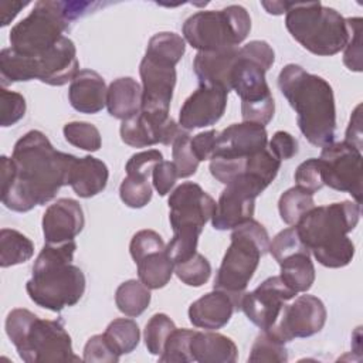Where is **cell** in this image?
<instances>
[{
	"mask_svg": "<svg viewBox=\"0 0 363 363\" xmlns=\"http://www.w3.org/2000/svg\"><path fill=\"white\" fill-rule=\"evenodd\" d=\"M121 200L130 208H142L152 200L149 179L126 176L119 186Z\"/></svg>",
	"mask_w": 363,
	"mask_h": 363,
	"instance_id": "cell-40",
	"label": "cell"
},
{
	"mask_svg": "<svg viewBox=\"0 0 363 363\" xmlns=\"http://www.w3.org/2000/svg\"><path fill=\"white\" fill-rule=\"evenodd\" d=\"M174 274L183 284L197 288L208 281L211 275V265L204 255L196 252L186 261L176 264Z\"/></svg>",
	"mask_w": 363,
	"mask_h": 363,
	"instance_id": "cell-37",
	"label": "cell"
},
{
	"mask_svg": "<svg viewBox=\"0 0 363 363\" xmlns=\"http://www.w3.org/2000/svg\"><path fill=\"white\" fill-rule=\"evenodd\" d=\"M228 92L220 86L200 85L182 105L179 125L184 130L216 125L224 115Z\"/></svg>",
	"mask_w": 363,
	"mask_h": 363,
	"instance_id": "cell-19",
	"label": "cell"
},
{
	"mask_svg": "<svg viewBox=\"0 0 363 363\" xmlns=\"http://www.w3.org/2000/svg\"><path fill=\"white\" fill-rule=\"evenodd\" d=\"M268 251L271 252V255L275 258L277 262H281L282 259L288 258L289 255L292 254H296V252H301V251H308L311 252L305 245L303 242L301 241L295 227H289V228H285L282 231H279L274 238L272 241H269V247H268Z\"/></svg>",
	"mask_w": 363,
	"mask_h": 363,
	"instance_id": "cell-43",
	"label": "cell"
},
{
	"mask_svg": "<svg viewBox=\"0 0 363 363\" xmlns=\"http://www.w3.org/2000/svg\"><path fill=\"white\" fill-rule=\"evenodd\" d=\"M196 330L174 329L166 340L164 349L159 356L163 363H189L193 362L190 353V340Z\"/></svg>",
	"mask_w": 363,
	"mask_h": 363,
	"instance_id": "cell-38",
	"label": "cell"
},
{
	"mask_svg": "<svg viewBox=\"0 0 363 363\" xmlns=\"http://www.w3.org/2000/svg\"><path fill=\"white\" fill-rule=\"evenodd\" d=\"M28 3L24 1H1L0 3V17H1V27H6L17 14L21 9H24Z\"/></svg>",
	"mask_w": 363,
	"mask_h": 363,
	"instance_id": "cell-54",
	"label": "cell"
},
{
	"mask_svg": "<svg viewBox=\"0 0 363 363\" xmlns=\"http://www.w3.org/2000/svg\"><path fill=\"white\" fill-rule=\"evenodd\" d=\"M176 329L174 322L166 313H155L145 328V345L150 354L160 356L167 337Z\"/></svg>",
	"mask_w": 363,
	"mask_h": 363,
	"instance_id": "cell-35",
	"label": "cell"
},
{
	"mask_svg": "<svg viewBox=\"0 0 363 363\" xmlns=\"http://www.w3.org/2000/svg\"><path fill=\"white\" fill-rule=\"evenodd\" d=\"M230 238L214 279V289L242 298L261 257L268 251L269 235L261 223L251 218L235 227Z\"/></svg>",
	"mask_w": 363,
	"mask_h": 363,
	"instance_id": "cell-8",
	"label": "cell"
},
{
	"mask_svg": "<svg viewBox=\"0 0 363 363\" xmlns=\"http://www.w3.org/2000/svg\"><path fill=\"white\" fill-rule=\"evenodd\" d=\"M174 272V264L166 250L153 252L138 262L139 281L149 289H159L169 284Z\"/></svg>",
	"mask_w": 363,
	"mask_h": 363,
	"instance_id": "cell-29",
	"label": "cell"
},
{
	"mask_svg": "<svg viewBox=\"0 0 363 363\" xmlns=\"http://www.w3.org/2000/svg\"><path fill=\"white\" fill-rule=\"evenodd\" d=\"M96 6L98 3L89 1L40 0L31 13L11 28V48L26 57H38L64 37L72 21Z\"/></svg>",
	"mask_w": 363,
	"mask_h": 363,
	"instance_id": "cell-6",
	"label": "cell"
},
{
	"mask_svg": "<svg viewBox=\"0 0 363 363\" xmlns=\"http://www.w3.org/2000/svg\"><path fill=\"white\" fill-rule=\"evenodd\" d=\"M186 51V41L182 35L170 31L155 34L146 47V54L176 65Z\"/></svg>",
	"mask_w": 363,
	"mask_h": 363,
	"instance_id": "cell-34",
	"label": "cell"
},
{
	"mask_svg": "<svg viewBox=\"0 0 363 363\" xmlns=\"http://www.w3.org/2000/svg\"><path fill=\"white\" fill-rule=\"evenodd\" d=\"M75 250L74 240L44 244L34 261L33 275L26 284V291L34 303L61 312L79 302L85 292V275L72 264Z\"/></svg>",
	"mask_w": 363,
	"mask_h": 363,
	"instance_id": "cell-4",
	"label": "cell"
},
{
	"mask_svg": "<svg viewBox=\"0 0 363 363\" xmlns=\"http://www.w3.org/2000/svg\"><path fill=\"white\" fill-rule=\"evenodd\" d=\"M313 207V193L299 186H294L284 191L278 201V211L281 220L288 225H295L299 218Z\"/></svg>",
	"mask_w": 363,
	"mask_h": 363,
	"instance_id": "cell-33",
	"label": "cell"
},
{
	"mask_svg": "<svg viewBox=\"0 0 363 363\" xmlns=\"http://www.w3.org/2000/svg\"><path fill=\"white\" fill-rule=\"evenodd\" d=\"M238 47L216 51H199L193 61V69L200 85L220 86L231 91V71L238 58Z\"/></svg>",
	"mask_w": 363,
	"mask_h": 363,
	"instance_id": "cell-23",
	"label": "cell"
},
{
	"mask_svg": "<svg viewBox=\"0 0 363 363\" xmlns=\"http://www.w3.org/2000/svg\"><path fill=\"white\" fill-rule=\"evenodd\" d=\"M34 254V244L14 228L0 231V267L9 268L28 261Z\"/></svg>",
	"mask_w": 363,
	"mask_h": 363,
	"instance_id": "cell-30",
	"label": "cell"
},
{
	"mask_svg": "<svg viewBox=\"0 0 363 363\" xmlns=\"http://www.w3.org/2000/svg\"><path fill=\"white\" fill-rule=\"evenodd\" d=\"M296 292L291 289L279 275L267 278L254 291L244 292L240 309L259 329H269L279 318L285 302L295 298Z\"/></svg>",
	"mask_w": 363,
	"mask_h": 363,
	"instance_id": "cell-16",
	"label": "cell"
},
{
	"mask_svg": "<svg viewBox=\"0 0 363 363\" xmlns=\"http://www.w3.org/2000/svg\"><path fill=\"white\" fill-rule=\"evenodd\" d=\"M217 135H218L217 130L210 129V130H206V132H200L194 138L190 139L191 150H193L194 156L199 159V162L213 159L214 150H216Z\"/></svg>",
	"mask_w": 363,
	"mask_h": 363,
	"instance_id": "cell-52",
	"label": "cell"
},
{
	"mask_svg": "<svg viewBox=\"0 0 363 363\" xmlns=\"http://www.w3.org/2000/svg\"><path fill=\"white\" fill-rule=\"evenodd\" d=\"M360 108L362 105H357L352 118H350V122H349V126H347V130H346V138H345V142L354 146L356 149L362 150V119H360Z\"/></svg>",
	"mask_w": 363,
	"mask_h": 363,
	"instance_id": "cell-53",
	"label": "cell"
},
{
	"mask_svg": "<svg viewBox=\"0 0 363 363\" xmlns=\"http://www.w3.org/2000/svg\"><path fill=\"white\" fill-rule=\"evenodd\" d=\"M326 316V308L318 296L301 295L291 305L284 306L281 319L267 332L282 343L295 337H309L323 329Z\"/></svg>",
	"mask_w": 363,
	"mask_h": 363,
	"instance_id": "cell-14",
	"label": "cell"
},
{
	"mask_svg": "<svg viewBox=\"0 0 363 363\" xmlns=\"http://www.w3.org/2000/svg\"><path fill=\"white\" fill-rule=\"evenodd\" d=\"M115 303L123 315L136 318L147 309L150 303V291L140 281H125L116 288Z\"/></svg>",
	"mask_w": 363,
	"mask_h": 363,
	"instance_id": "cell-31",
	"label": "cell"
},
{
	"mask_svg": "<svg viewBox=\"0 0 363 363\" xmlns=\"http://www.w3.org/2000/svg\"><path fill=\"white\" fill-rule=\"evenodd\" d=\"M281 267V279L296 294L306 292L315 282V267L311 261V252L301 251L278 262Z\"/></svg>",
	"mask_w": 363,
	"mask_h": 363,
	"instance_id": "cell-28",
	"label": "cell"
},
{
	"mask_svg": "<svg viewBox=\"0 0 363 363\" xmlns=\"http://www.w3.org/2000/svg\"><path fill=\"white\" fill-rule=\"evenodd\" d=\"M285 26L305 50L320 57L340 52L349 38L346 18L320 1L291 3Z\"/></svg>",
	"mask_w": 363,
	"mask_h": 363,
	"instance_id": "cell-7",
	"label": "cell"
},
{
	"mask_svg": "<svg viewBox=\"0 0 363 363\" xmlns=\"http://www.w3.org/2000/svg\"><path fill=\"white\" fill-rule=\"evenodd\" d=\"M26 58L30 81L40 79L52 86H62L71 82L79 68L75 44L65 35L41 55Z\"/></svg>",
	"mask_w": 363,
	"mask_h": 363,
	"instance_id": "cell-17",
	"label": "cell"
},
{
	"mask_svg": "<svg viewBox=\"0 0 363 363\" xmlns=\"http://www.w3.org/2000/svg\"><path fill=\"white\" fill-rule=\"evenodd\" d=\"M251 30V18L242 6L197 11L183 24L184 40L199 51H216L240 45Z\"/></svg>",
	"mask_w": 363,
	"mask_h": 363,
	"instance_id": "cell-9",
	"label": "cell"
},
{
	"mask_svg": "<svg viewBox=\"0 0 363 363\" xmlns=\"http://www.w3.org/2000/svg\"><path fill=\"white\" fill-rule=\"evenodd\" d=\"M11 160L16 172L9 187L1 190V201L13 211L27 213L51 201L69 184L77 157L55 150L43 132L30 130L16 142Z\"/></svg>",
	"mask_w": 363,
	"mask_h": 363,
	"instance_id": "cell-1",
	"label": "cell"
},
{
	"mask_svg": "<svg viewBox=\"0 0 363 363\" xmlns=\"http://www.w3.org/2000/svg\"><path fill=\"white\" fill-rule=\"evenodd\" d=\"M278 88L296 113L302 135L313 146H326L336 133L333 89L326 79L288 64L278 75Z\"/></svg>",
	"mask_w": 363,
	"mask_h": 363,
	"instance_id": "cell-2",
	"label": "cell"
},
{
	"mask_svg": "<svg viewBox=\"0 0 363 363\" xmlns=\"http://www.w3.org/2000/svg\"><path fill=\"white\" fill-rule=\"evenodd\" d=\"M106 92L105 81L96 71L81 69L71 81L68 99L75 111L92 115L106 106Z\"/></svg>",
	"mask_w": 363,
	"mask_h": 363,
	"instance_id": "cell-24",
	"label": "cell"
},
{
	"mask_svg": "<svg viewBox=\"0 0 363 363\" xmlns=\"http://www.w3.org/2000/svg\"><path fill=\"white\" fill-rule=\"evenodd\" d=\"M288 360L285 343L279 342L267 330H262L252 343L248 362H277L284 363Z\"/></svg>",
	"mask_w": 363,
	"mask_h": 363,
	"instance_id": "cell-39",
	"label": "cell"
},
{
	"mask_svg": "<svg viewBox=\"0 0 363 363\" xmlns=\"http://www.w3.org/2000/svg\"><path fill=\"white\" fill-rule=\"evenodd\" d=\"M240 52L244 57L261 65L265 71H268L275 61V52L272 47L267 41H261V40H254L247 43L244 47L240 48Z\"/></svg>",
	"mask_w": 363,
	"mask_h": 363,
	"instance_id": "cell-50",
	"label": "cell"
},
{
	"mask_svg": "<svg viewBox=\"0 0 363 363\" xmlns=\"http://www.w3.org/2000/svg\"><path fill=\"white\" fill-rule=\"evenodd\" d=\"M62 133L68 143L86 152H96L102 145L98 128L88 122H68L64 125Z\"/></svg>",
	"mask_w": 363,
	"mask_h": 363,
	"instance_id": "cell-36",
	"label": "cell"
},
{
	"mask_svg": "<svg viewBox=\"0 0 363 363\" xmlns=\"http://www.w3.org/2000/svg\"><path fill=\"white\" fill-rule=\"evenodd\" d=\"M84 362L88 363H116L119 356L111 349L102 335H94L88 339L84 347Z\"/></svg>",
	"mask_w": 363,
	"mask_h": 363,
	"instance_id": "cell-48",
	"label": "cell"
},
{
	"mask_svg": "<svg viewBox=\"0 0 363 363\" xmlns=\"http://www.w3.org/2000/svg\"><path fill=\"white\" fill-rule=\"evenodd\" d=\"M162 160H163V155L156 149H149V150L135 153L130 156V159L125 166L126 176L149 179L155 166Z\"/></svg>",
	"mask_w": 363,
	"mask_h": 363,
	"instance_id": "cell-46",
	"label": "cell"
},
{
	"mask_svg": "<svg viewBox=\"0 0 363 363\" xmlns=\"http://www.w3.org/2000/svg\"><path fill=\"white\" fill-rule=\"evenodd\" d=\"M104 337L111 349L121 357L136 349L140 339L139 326L133 319L118 318L113 319L105 329Z\"/></svg>",
	"mask_w": 363,
	"mask_h": 363,
	"instance_id": "cell-32",
	"label": "cell"
},
{
	"mask_svg": "<svg viewBox=\"0 0 363 363\" xmlns=\"http://www.w3.org/2000/svg\"><path fill=\"white\" fill-rule=\"evenodd\" d=\"M268 146L265 126L241 122L233 123L218 132L213 157H247L264 150Z\"/></svg>",
	"mask_w": 363,
	"mask_h": 363,
	"instance_id": "cell-20",
	"label": "cell"
},
{
	"mask_svg": "<svg viewBox=\"0 0 363 363\" xmlns=\"http://www.w3.org/2000/svg\"><path fill=\"white\" fill-rule=\"evenodd\" d=\"M323 186L349 193L357 204L362 203V150L343 142L323 146L320 156Z\"/></svg>",
	"mask_w": 363,
	"mask_h": 363,
	"instance_id": "cell-12",
	"label": "cell"
},
{
	"mask_svg": "<svg viewBox=\"0 0 363 363\" xmlns=\"http://www.w3.org/2000/svg\"><path fill=\"white\" fill-rule=\"evenodd\" d=\"M265 69L238 50V58L233 67L231 89L241 98L242 122L268 125L274 118L275 104L265 79Z\"/></svg>",
	"mask_w": 363,
	"mask_h": 363,
	"instance_id": "cell-10",
	"label": "cell"
},
{
	"mask_svg": "<svg viewBox=\"0 0 363 363\" xmlns=\"http://www.w3.org/2000/svg\"><path fill=\"white\" fill-rule=\"evenodd\" d=\"M106 108L111 116L125 121L142 108V86L132 77H122L111 82L106 92Z\"/></svg>",
	"mask_w": 363,
	"mask_h": 363,
	"instance_id": "cell-27",
	"label": "cell"
},
{
	"mask_svg": "<svg viewBox=\"0 0 363 363\" xmlns=\"http://www.w3.org/2000/svg\"><path fill=\"white\" fill-rule=\"evenodd\" d=\"M6 333L26 363L79 362L61 319H40L28 309L16 308L6 318Z\"/></svg>",
	"mask_w": 363,
	"mask_h": 363,
	"instance_id": "cell-5",
	"label": "cell"
},
{
	"mask_svg": "<svg viewBox=\"0 0 363 363\" xmlns=\"http://www.w3.org/2000/svg\"><path fill=\"white\" fill-rule=\"evenodd\" d=\"M41 224L45 242L58 244L74 240L85 224L82 207L77 200L58 199L47 207Z\"/></svg>",
	"mask_w": 363,
	"mask_h": 363,
	"instance_id": "cell-21",
	"label": "cell"
},
{
	"mask_svg": "<svg viewBox=\"0 0 363 363\" xmlns=\"http://www.w3.org/2000/svg\"><path fill=\"white\" fill-rule=\"evenodd\" d=\"M261 6L267 10V13L279 16L288 11V9L291 7V1H261Z\"/></svg>",
	"mask_w": 363,
	"mask_h": 363,
	"instance_id": "cell-55",
	"label": "cell"
},
{
	"mask_svg": "<svg viewBox=\"0 0 363 363\" xmlns=\"http://www.w3.org/2000/svg\"><path fill=\"white\" fill-rule=\"evenodd\" d=\"M193 362L199 363H234L238 357L235 343L217 332H194L190 340Z\"/></svg>",
	"mask_w": 363,
	"mask_h": 363,
	"instance_id": "cell-26",
	"label": "cell"
},
{
	"mask_svg": "<svg viewBox=\"0 0 363 363\" xmlns=\"http://www.w3.org/2000/svg\"><path fill=\"white\" fill-rule=\"evenodd\" d=\"M268 149L272 152V155L282 160L292 159L298 153V140L285 130H278L272 135Z\"/></svg>",
	"mask_w": 363,
	"mask_h": 363,
	"instance_id": "cell-51",
	"label": "cell"
},
{
	"mask_svg": "<svg viewBox=\"0 0 363 363\" xmlns=\"http://www.w3.org/2000/svg\"><path fill=\"white\" fill-rule=\"evenodd\" d=\"M190 139V133L186 132L182 136H179L172 145L173 163L177 170V176L182 179L193 176L197 172L200 163L191 150Z\"/></svg>",
	"mask_w": 363,
	"mask_h": 363,
	"instance_id": "cell-41",
	"label": "cell"
},
{
	"mask_svg": "<svg viewBox=\"0 0 363 363\" xmlns=\"http://www.w3.org/2000/svg\"><path fill=\"white\" fill-rule=\"evenodd\" d=\"M360 218V204L337 201L311 208L294 225L303 245L326 268H342L354 257V244L347 234Z\"/></svg>",
	"mask_w": 363,
	"mask_h": 363,
	"instance_id": "cell-3",
	"label": "cell"
},
{
	"mask_svg": "<svg viewBox=\"0 0 363 363\" xmlns=\"http://www.w3.org/2000/svg\"><path fill=\"white\" fill-rule=\"evenodd\" d=\"M176 65L145 54L139 65L142 79V108L145 113L167 118L176 85Z\"/></svg>",
	"mask_w": 363,
	"mask_h": 363,
	"instance_id": "cell-15",
	"label": "cell"
},
{
	"mask_svg": "<svg viewBox=\"0 0 363 363\" xmlns=\"http://www.w3.org/2000/svg\"><path fill=\"white\" fill-rule=\"evenodd\" d=\"M241 299L225 291L214 289L189 306V320L196 328L217 330L225 326L233 313L240 309Z\"/></svg>",
	"mask_w": 363,
	"mask_h": 363,
	"instance_id": "cell-22",
	"label": "cell"
},
{
	"mask_svg": "<svg viewBox=\"0 0 363 363\" xmlns=\"http://www.w3.org/2000/svg\"><path fill=\"white\" fill-rule=\"evenodd\" d=\"M166 250V244L159 233L153 230H140L138 231L129 244V252L133 261L138 264L145 257Z\"/></svg>",
	"mask_w": 363,
	"mask_h": 363,
	"instance_id": "cell-44",
	"label": "cell"
},
{
	"mask_svg": "<svg viewBox=\"0 0 363 363\" xmlns=\"http://www.w3.org/2000/svg\"><path fill=\"white\" fill-rule=\"evenodd\" d=\"M349 38L345 45L343 64L354 72L362 71V18L353 17L346 18Z\"/></svg>",
	"mask_w": 363,
	"mask_h": 363,
	"instance_id": "cell-42",
	"label": "cell"
},
{
	"mask_svg": "<svg viewBox=\"0 0 363 363\" xmlns=\"http://www.w3.org/2000/svg\"><path fill=\"white\" fill-rule=\"evenodd\" d=\"M0 105H1L0 125L3 128L16 125L26 113V99L18 92L1 88L0 89Z\"/></svg>",
	"mask_w": 363,
	"mask_h": 363,
	"instance_id": "cell-45",
	"label": "cell"
},
{
	"mask_svg": "<svg viewBox=\"0 0 363 363\" xmlns=\"http://www.w3.org/2000/svg\"><path fill=\"white\" fill-rule=\"evenodd\" d=\"M186 132L189 130H184L170 116L162 118L142 111L122 121L119 128L122 142L132 147H147L156 143L173 145Z\"/></svg>",
	"mask_w": 363,
	"mask_h": 363,
	"instance_id": "cell-18",
	"label": "cell"
},
{
	"mask_svg": "<svg viewBox=\"0 0 363 363\" xmlns=\"http://www.w3.org/2000/svg\"><path fill=\"white\" fill-rule=\"evenodd\" d=\"M294 177L296 182V186L311 193H316L323 187L322 173H320V160L316 157H311L302 162L296 167Z\"/></svg>",
	"mask_w": 363,
	"mask_h": 363,
	"instance_id": "cell-47",
	"label": "cell"
},
{
	"mask_svg": "<svg viewBox=\"0 0 363 363\" xmlns=\"http://www.w3.org/2000/svg\"><path fill=\"white\" fill-rule=\"evenodd\" d=\"M267 187L268 184L264 180L247 173L227 183L216 203L211 225L224 231L251 220L255 210V199Z\"/></svg>",
	"mask_w": 363,
	"mask_h": 363,
	"instance_id": "cell-11",
	"label": "cell"
},
{
	"mask_svg": "<svg viewBox=\"0 0 363 363\" xmlns=\"http://www.w3.org/2000/svg\"><path fill=\"white\" fill-rule=\"evenodd\" d=\"M108 166L94 156L77 157L69 174V186L82 199H89L101 193L108 184Z\"/></svg>",
	"mask_w": 363,
	"mask_h": 363,
	"instance_id": "cell-25",
	"label": "cell"
},
{
	"mask_svg": "<svg viewBox=\"0 0 363 363\" xmlns=\"http://www.w3.org/2000/svg\"><path fill=\"white\" fill-rule=\"evenodd\" d=\"M177 177L174 163L169 160L159 162L152 172V183L159 196H166L173 189Z\"/></svg>",
	"mask_w": 363,
	"mask_h": 363,
	"instance_id": "cell-49",
	"label": "cell"
},
{
	"mask_svg": "<svg viewBox=\"0 0 363 363\" xmlns=\"http://www.w3.org/2000/svg\"><path fill=\"white\" fill-rule=\"evenodd\" d=\"M167 203L170 210L169 221L173 233L200 235L216 210L214 199L193 182H184L177 186L170 193Z\"/></svg>",
	"mask_w": 363,
	"mask_h": 363,
	"instance_id": "cell-13",
	"label": "cell"
}]
</instances>
